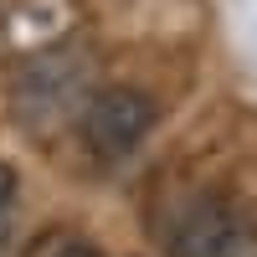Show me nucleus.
Here are the masks:
<instances>
[{
    "mask_svg": "<svg viewBox=\"0 0 257 257\" xmlns=\"http://www.w3.org/2000/svg\"><path fill=\"white\" fill-rule=\"evenodd\" d=\"M93 82V57L82 47H52V52H36L16 67L11 82V103H16V118L31 128H52L62 118L77 113V98L88 93Z\"/></svg>",
    "mask_w": 257,
    "mask_h": 257,
    "instance_id": "nucleus-2",
    "label": "nucleus"
},
{
    "mask_svg": "<svg viewBox=\"0 0 257 257\" xmlns=\"http://www.w3.org/2000/svg\"><path fill=\"white\" fill-rule=\"evenodd\" d=\"M11 206H16V170L0 165V237H6V226H11Z\"/></svg>",
    "mask_w": 257,
    "mask_h": 257,
    "instance_id": "nucleus-4",
    "label": "nucleus"
},
{
    "mask_svg": "<svg viewBox=\"0 0 257 257\" xmlns=\"http://www.w3.org/2000/svg\"><path fill=\"white\" fill-rule=\"evenodd\" d=\"M160 123L155 98L139 88H98L88 98V108L77 118V134L88 144V155L98 165H118L149 139V128Z\"/></svg>",
    "mask_w": 257,
    "mask_h": 257,
    "instance_id": "nucleus-3",
    "label": "nucleus"
},
{
    "mask_svg": "<svg viewBox=\"0 0 257 257\" xmlns=\"http://www.w3.org/2000/svg\"><path fill=\"white\" fill-rule=\"evenodd\" d=\"M160 242L170 257H257V221L216 190H196L160 216Z\"/></svg>",
    "mask_w": 257,
    "mask_h": 257,
    "instance_id": "nucleus-1",
    "label": "nucleus"
},
{
    "mask_svg": "<svg viewBox=\"0 0 257 257\" xmlns=\"http://www.w3.org/2000/svg\"><path fill=\"white\" fill-rule=\"evenodd\" d=\"M52 257H98L88 242H67V247H62V252H52Z\"/></svg>",
    "mask_w": 257,
    "mask_h": 257,
    "instance_id": "nucleus-5",
    "label": "nucleus"
}]
</instances>
